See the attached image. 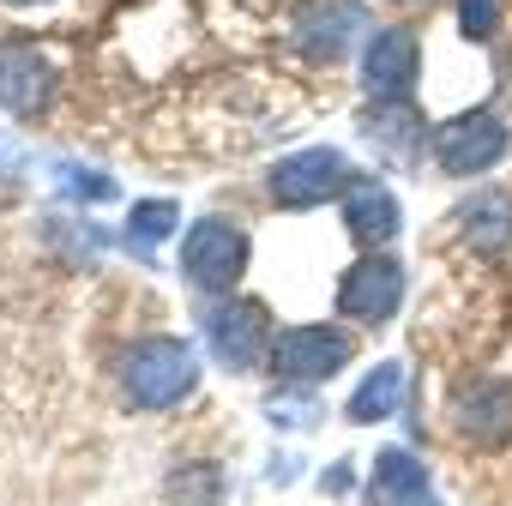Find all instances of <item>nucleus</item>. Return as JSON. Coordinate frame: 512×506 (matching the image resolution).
I'll use <instances>...</instances> for the list:
<instances>
[{
	"label": "nucleus",
	"mask_w": 512,
	"mask_h": 506,
	"mask_svg": "<svg viewBox=\"0 0 512 506\" xmlns=\"http://www.w3.org/2000/svg\"><path fill=\"white\" fill-rule=\"evenodd\" d=\"M199 386V356L181 338H139L121 356V398L133 410H175Z\"/></svg>",
	"instance_id": "f257e3e1"
},
{
	"label": "nucleus",
	"mask_w": 512,
	"mask_h": 506,
	"mask_svg": "<svg viewBox=\"0 0 512 506\" xmlns=\"http://www.w3.org/2000/svg\"><path fill=\"white\" fill-rule=\"evenodd\" d=\"M247 272V229L235 217H199L181 241V278L205 296H229Z\"/></svg>",
	"instance_id": "f03ea898"
},
{
	"label": "nucleus",
	"mask_w": 512,
	"mask_h": 506,
	"mask_svg": "<svg viewBox=\"0 0 512 506\" xmlns=\"http://www.w3.org/2000/svg\"><path fill=\"white\" fill-rule=\"evenodd\" d=\"M356 356V338L338 332V326H290L272 338V356L266 368L278 374V386H314V380H332L338 368H350Z\"/></svg>",
	"instance_id": "7ed1b4c3"
},
{
	"label": "nucleus",
	"mask_w": 512,
	"mask_h": 506,
	"mask_svg": "<svg viewBox=\"0 0 512 506\" xmlns=\"http://www.w3.org/2000/svg\"><path fill=\"white\" fill-rule=\"evenodd\" d=\"M266 187H272V205H284V211H308V205L344 199V187H350V163H344L332 145H314V151H296V157L272 163Z\"/></svg>",
	"instance_id": "20e7f679"
},
{
	"label": "nucleus",
	"mask_w": 512,
	"mask_h": 506,
	"mask_svg": "<svg viewBox=\"0 0 512 506\" xmlns=\"http://www.w3.org/2000/svg\"><path fill=\"white\" fill-rule=\"evenodd\" d=\"M205 344L223 368L247 374V368H260L272 356V326H266V308L260 302H211L205 308Z\"/></svg>",
	"instance_id": "39448f33"
},
{
	"label": "nucleus",
	"mask_w": 512,
	"mask_h": 506,
	"mask_svg": "<svg viewBox=\"0 0 512 506\" xmlns=\"http://www.w3.org/2000/svg\"><path fill=\"white\" fill-rule=\"evenodd\" d=\"M416 79H422V49H416V37H410L404 25L374 31L368 49H362V91H368L380 109H404L410 91H416Z\"/></svg>",
	"instance_id": "423d86ee"
},
{
	"label": "nucleus",
	"mask_w": 512,
	"mask_h": 506,
	"mask_svg": "<svg viewBox=\"0 0 512 506\" xmlns=\"http://www.w3.org/2000/svg\"><path fill=\"white\" fill-rule=\"evenodd\" d=\"M512 151V133H506V121H494L488 109H470V115H458V121H446L440 133H434V157H440V169L446 175H488L500 157Z\"/></svg>",
	"instance_id": "0eeeda50"
},
{
	"label": "nucleus",
	"mask_w": 512,
	"mask_h": 506,
	"mask_svg": "<svg viewBox=\"0 0 512 506\" xmlns=\"http://www.w3.org/2000/svg\"><path fill=\"white\" fill-rule=\"evenodd\" d=\"M398 302H404V266L386 260V253H362V260L344 272V284H338V308L350 320H362V326L392 320Z\"/></svg>",
	"instance_id": "6e6552de"
},
{
	"label": "nucleus",
	"mask_w": 512,
	"mask_h": 506,
	"mask_svg": "<svg viewBox=\"0 0 512 506\" xmlns=\"http://www.w3.org/2000/svg\"><path fill=\"white\" fill-rule=\"evenodd\" d=\"M55 97V67L37 43H0V109L7 115H43Z\"/></svg>",
	"instance_id": "1a4fd4ad"
},
{
	"label": "nucleus",
	"mask_w": 512,
	"mask_h": 506,
	"mask_svg": "<svg viewBox=\"0 0 512 506\" xmlns=\"http://www.w3.org/2000/svg\"><path fill=\"white\" fill-rule=\"evenodd\" d=\"M362 25H368V13L356 0H314V7L296 19V43L314 61H338L350 49V37H362Z\"/></svg>",
	"instance_id": "9d476101"
},
{
	"label": "nucleus",
	"mask_w": 512,
	"mask_h": 506,
	"mask_svg": "<svg viewBox=\"0 0 512 506\" xmlns=\"http://www.w3.org/2000/svg\"><path fill=\"white\" fill-rule=\"evenodd\" d=\"M458 235H464V247H476V253H512V193L506 187H482V193H470L464 205H458Z\"/></svg>",
	"instance_id": "9b49d317"
},
{
	"label": "nucleus",
	"mask_w": 512,
	"mask_h": 506,
	"mask_svg": "<svg viewBox=\"0 0 512 506\" xmlns=\"http://www.w3.org/2000/svg\"><path fill=\"white\" fill-rule=\"evenodd\" d=\"M344 229H350L362 247H386V241L404 229L392 187H380V181H350V187H344Z\"/></svg>",
	"instance_id": "f8f14e48"
},
{
	"label": "nucleus",
	"mask_w": 512,
	"mask_h": 506,
	"mask_svg": "<svg viewBox=\"0 0 512 506\" xmlns=\"http://www.w3.org/2000/svg\"><path fill=\"white\" fill-rule=\"evenodd\" d=\"M428 500V470L404 446H386L368 470V506H422Z\"/></svg>",
	"instance_id": "ddd939ff"
},
{
	"label": "nucleus",
	"mask_w": 512,
	"mask_h": 506,
	"mask_svg": "<svg viewBox=\"0 0 512 506\" xmlns=\"http://www.w3.org/2000/svg\"><path fill=\"white\" fill-rule=\"evenodd\" d=\"M458 434L464 440H506L512 434V386L488 380L458 398Z\"/></svg>",
	"instance_id": "4468645a"
},
{
	"label": "nucleus",
	"mask_w": 512,
	"mask_h": 506,
	"mask_svg": "<svg viewBox=\"0 0 512 506\" xmlns=\"http://www.w3.org/2000/svg\"><path fill=\"white\" fill-rule=\"evenodd\" d=\"M398 398H404V368L398 362H380L356 392H350V422H386L392 410H398Z\"/></svg>",
	"instance_id": "2eb2a0df"
},
{
	"label": "nucleus",
	"mask_w": 512,
	"mask_h": 506,
	"mask_svg": "<svg viewBox=\"0 0 512 506\" xmlns=\"http://www.w3.org/2000/svg\"><path fill=\"white\" fill-rule=\"evenodd\" d=\"M175 223H181V205H175V199H145V205H133V217H127V229H133L145 247L163 241Z\"/></svg>",
	"instance_id": "dca6fc26"
},
{
	"label": "nucleus",
	"mask_w": 512,
	"mask_h": 506,
	"mask_svg": "<svg viewBox=\"0 0 512 506\" xmlns=\"http://www.w3.org/2000/svg\"><path fill=\"white\" fill-rule=\"evenodd\" d=\"M169 494H175L181 506H217V494H223V482H217V464H187V470L169 482Z\"/></svg>",
	"instance_id": "f3484780"
},
{
	"label": "nucleus",
	"mask_w": 512,
	"mask_h": 506,
	"mask_svg": "<svg viewBox=\"0 0 512 506\" xmlns=\"http://www.w3.org/2000/svg\"><path fill=\"white\" fill-rule=\"evenodd\" d=\"M494 13H500V0H458V25H464V37H488L494 31Z\"/></svg>",
	"instance_id": "a211bd4d"
},
{
	"label": "nucleus",
	"mask_w": 512,
	"mask_h": 506,
	"mask_svg": "<svg viewBox=\"0 0 512 506\" xmlns=\"http://www.w3.org/2000/svg\"><path fill=\"white\" fill-rule=\"evenodd\" d=\"M55 7H61V0H0V13H19V19H43Z\"/></svg>",
	"instance_id": "6ab92c4d"
},
{
	"label": "nucleus",
	"mask_w": 512,
	"mask_h": 506,
	"mask_svg": "<svg viewBox=\"0 0 512 506\" xmlns=\"http://www.w3.org/2000/svg\"><path fill=\"white\" fill-rule=\"evenodd\" d=\"M326 488H332V494H344V488H350V464H332V476H326Z\"/></svg>",
	"instance_id": "aec40b11"
},
{
	"label": "nucleus",
	"mask_w": 512,
	"mask_h": 506,
	"mask_svg": "<svg viewBox=\"0 0 512 506\" xmlns=\"http://www.w3.org/2000/svg\"><path fill=\"white\" fill-rule=\"evenodd\" d=\"M422 506H428V500H422Z\"/></svg>",
	"instance_id": "412c9836"
}]
</instances>
